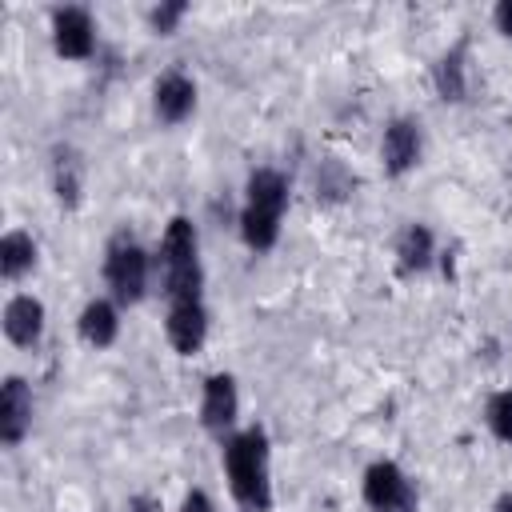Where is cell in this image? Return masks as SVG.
Wrapping results in <instances>:
<instances>
[{"label":"cell","instance_id":"cell-1","mask_svg":"<svg viewBox=\"0 0 512 512\" xmlns=\"http://www.w3.org/2000/svg\"><path fill=\"white\" fill-rule=\"evenodd\" d=\"M224 472L236 504L244 512L272 508V472H268V436L264 428H244L224 444Z\"/></svg>","mask_w":512,"mask_h":512},{"label":"cell","instance_id":"cell-2","mask_svg":"<svg viewBox=\"0 0 512 512\" xmlns=\"http://www.w3.org/2000/svg\"><path fill=\"white\" fill-rule=\"evenodd\" d=\"M288 208V180L276 168L248 172L244 208H240V236L252 252H268L280 240V220Z\"/></svg>","mask_w":512,"mask_h":512},{"label":"cell","instance_id":"cell-3","mask_svg":"<svg viewBox=\"0 0 512 512\" xmlns=\"http://www.w3.org/2000/svg\"><path fill=\"white\" fill-rule=\"evenodd\" d=\"M160 276L168 304L176 300H200L204 268H200V236L188 216H172L160 236Z\"/></svg>","mask_w":512,"mask_h":512},{"label":"cell","instance_id":"cell-4","mask_svg":"<svg viewBox=\"0 0 512 512\" xmlns=\"http://www.w3.org/2000/svg\"><path fill=\"white\" fill-rule=\"evenodd\" d=\"M152 280V260L132 236H116L104 252V284L116 304H140Z\"/></svg>","mask_w":512,"mask_h":512},{"label":"cell","instance_id":"cell-5","mask_svg":"<svg viewBox=\"0 0 512 512\" xmlns=\"http://www.w3.org/2000/svg\"><path fill=\"white\" fill-rule=\"evenodd\" d=\"M416 488L400 464L376 460L364 468V504L372 512H416Z\"/></svg>","mask_w":512,"mask_h":512},{"label":"cell","instance_id":"cell-6","mask_svg":"<svg viewBox=\"0 0 512 512\" xmlns=\"http://www.w3.org/2000/svg\"><path fill=\"white\" fill-rule=\"evenodd\" d=\"M52 48L64 60H88L96 48V24L88 16V8L80 4H64L52 12Z\"/></svg>","mask_w":512,"mask_h":512},{"label":"cell","instance_id":"cell-7","mask_svg":"<svg viewBox=\"0 0 512 512\" xmlns=\"http://www.w3.org/2000/svg\"><path fill=\"white\" fill-rule=\"evenodd\" d=\"M420 152H424V136H420V124L412 116H396L384 136H380V160H384V172L388 176H404L420 164Z\"/></svg>","mask_w":512,"mask_h":512},{"label":"cell","instance_id":"cell-8","mask_svg":"<svg viewBox=\"0 0 512 512\" xmlns=\"http://www.w3.org/2000/svg\"><path fill=\"white\" fill-rule=\"evenodd\" d=\"M164 332H168V344L180 356L200 352L204 340H208V308H204V300H176V304H168Z\"/></svg>","mask_w":512,"mask_h":512},{"label":"cell","instance_id":"cell-9","mask_svg":"<svg viewBox=\"0 0 512 512\" xmlns=\"http://www.w3.org/2000/svg\"><path fill=\"white\" fill-rule=\"evenodd\" d=\"M236 412H240V392H236V380L228 372H212L204 380V396H200V424L216 436H224L232 424H236Z\"/></svg>","mask_w":512,"mask_h":512},{"label":"cell","instance_id":"cell-10","mask_svg":"<svg viewBox=\"0 0 512 512\" xmlns=\"http://www.w3.org/2000/svg\"><path fill=\"white\" fill-rule=\"evenodd\" d=\"M32 428V388L24 376H4L0 384V440L16 448Z\"/></svg>","mask_w":512,"mask_h":512},{"label":"cell","instance_id":"cell-11","mask_svg":"<svg viewBox=\"0 0 512 512\" xmlns=\"http://www.w3.org/2000/svg\"><path fill=\"white\" fill-rule=\"evenodd\" d=\"M196 108V84L184 72H164L152 88V112L160 124H184Z\"/></svg>","mask_w":512,"mask_h":512},{"label":"cell","instance_id":"cell-12","mask_svg":"<svg viewBox=\"0 0 512 512\" xmlns=\"http://www.w3.org/2000/svg\"><path fill=\"white\" fill-rule=\"evenodd\" d=\"M4 336L16 344V348H32L40 336H44V304L32 296V292H16L8 304H4Z\"/></svg>","mask_w":512,"mask_h":512},{"label":"cell","instance_id":"cell-13","mask_svg":"<svg viewBox=\"0 0 512 512\" xmlns=\"http://www.w3.org/2000/svg\"><path fill=\"white\" fill-rule=\"evenodd\" d=\"M76 332H80V340H84L88 348H112L116 336H120L116 300H104V296L88 300V304L80 308V316H76Z\"/></svg>","mask_w":512,"mask_h":512},{"label":"cell","instance_id":"cell-14","mask_svg":"<svg viewBox=\"0 0 512 512\" xmlns=\"http://www.w3.org/2000/svg\"><path fill=\"white\" fill-rule=\"evenodd\" d=\"M432 84L436 96L444 104H460L468 96V60H464V44H452L436 64H432Z\"/></svg>","mask_w":512,"mask_h":512},{"label":"cell","instance_id":"cell-15","mask_svg":"<svg viewBox=\"0 0 512 512\" xmlns=\"http://www.w3.org/2000/svg\"><path fill=\"white\" fill-rule=\"evenodd\" d=\"M432 256H436L432 228L408 224V228L400 232V240H396V268H400L404 276H412V272H424V268L432 264Z\"/></svg>","mask_w":512,"mask_h":512},{"label":"cell","instance_id":"cell-16","mask_svg":"<svg viewBox=\"0 0 512 512\" xmlns=\"http://www.w3.org/2000/svg\"><path fill=\"white\" fill-rule=\"evenodd\" d=\"M36 268V240L24 228H8L0 236V276L4 280H20Z\"/></svg>","mask_w":512,"mask_h":512},{"label":"cell","instance_id":"cell-17","mask_svg":"<svg viewBox=\"0 0 512 512\" xmlns=\"http://www.w3.org/2000/svg\"><path fill=\"white\" fill-rule=\"evenodd\" d=\"M52 188H56V200L64 208H76L80 204V192H84V160L72 148H56V156H52Z\"/></svg>","mask_w":512,"mask_h":512},{"label":"cell","instance_id":"cell-18","mask_svg":"<svg viewBox=\"0 0 512 512\" xmlns=\"http://www.w3.org/2000/svg\"><path fill=\"white\" fill-rule=\"evenodd\" d=\"M484 420H488V428L500 444H512V388H500V392L488 396Z\"/></svg>","mask_w":512,"mask_h":512},{"label":"cell","instance_id":"cell-19","mask_svg":"<svg viewBox=\"0 0 512 512\" xmlns=\"http://www.w3.org/2000/svg\"><path fill=\"white\" fill-rule=\"evenodd\" d=\"M184 16H188V4H184V0H168V4H156V8L148 12V24H152L156 36H172Z\"/></svg>","mask_w":512,"mask_h":512},{"label":"cell","instance_id":"cell-20","mask_svg":"<svg viewBox=\"0 0 512 512\" xmlns=\"http://www.w3.org/2000/svg\"><path fill=\"white\" fill-rule=\"evenodd\" d=\"M492 24H496V32H500L504 40H512V0H500V4L492 8Z\"/></svg>","mask_w":512,"mask_h":512},{"label":"cell","instance_id":"cell-21","mask_svg":"<svg viewBox=\"0 0 512 512\" xmlns=\"http://www.w3.org/2000/svg\"><path fill=\"white\" fill-rule=\"evenodd\" d=\"M180 512H216V504L208 500V492H200V488H192L184 500H180Z\"/></svg>","mask_w":512,"mask_h":512},{"label":"cell","instance_id":"cell-22","mask_svg":"<svg viewBox=\"0 0 512 512\" xmlns=\"http://www.w3.org/2000/svg\"><path fill=\"white\" fill-rule=\"evenodd\" d=\"M132 508H136V512H160V500H152V496H132Z\"/></svg>","mask_w":512,"mask_h":512},{"label":"cell","instance_id":"cell-23","mask_svg":"<svg viewBox=\"0 0 512 512\" xmlns=\"http://www.w3.org/2000/svg\"><path fill=\"white\" fill-rule=\"evenodd\" d=\"M492 512H512V492H504V496L492 504Z\"/></svg>","mask_w":512,"mask_h":512}]
</instances>
